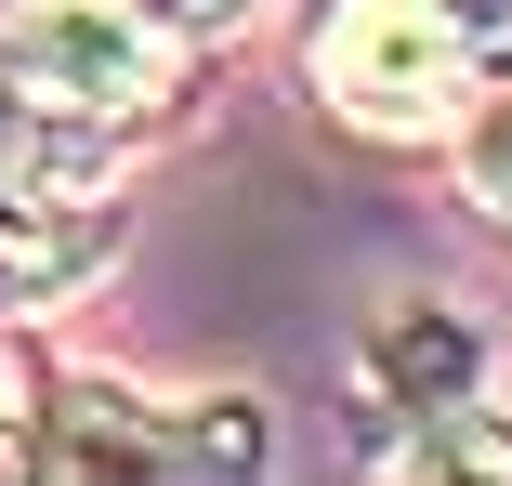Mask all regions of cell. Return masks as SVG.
<instances>
[{"instance_id":"6da1fadb","label":"cell","mask_w":512,"mask_h":486,"mask_svg":"<svg viewBox=\"0 0 512 486\" xmlns=\"http://www.w3.org/2000/svg\"><path fill=\"white\" fill-rule=\"evenodd\" d=\"M316 92L355 132H460L486 66H473V40L434 14V0H342L316 27Z\"/></svg>"},{"instance_id":"7a4b0ae2","label":"cell","mask_w":512,"mask_h":486,"mask_svg":"<svg viewBox=\"0 0 512 486\" xmlns=\"http://www.w3.org/2000/svg\"><path fill=\"white\" fill-rule=\"evenodd\" d=\"M0 53H14L53 106L79 119H145L171 79V27H145L132 0H14L0 14Z\"/></svg>"},{"instance_id":"3957f363","label":"cell","mask_w":512,"mask_h":486,"mask_svg":"<svg viewBox=\"0 0 512 486\" xmlns=\"http://www.w3.org/2000/svg\"><path fill=\"white\" fill-rule=\"evenodd\" d=\"M0 198H66V211L106 198V119L53 106L14 53H0Z\"/></svg>"},{"instance_id":"277c9868","label":"cell","mask_w":512,"mask_h":486,"mask_svg":"<svg viewBox=\"0 0 512 486\" xmlns=\"http://www.w3.org/2000/svg\"><path fill=\"white\" fill-rule=\"evenodd\" d=\"M368 381L394 395V421H434V408H473L486 342H473V316H447V303H394V316L368 329Z\"/></svg>"},{"instance_id":"5b68a950","label":"cell","mask_w":512,"mask_h":486,"mask_svg":"<svg viewBox=\"0 0 512 486\" xmlns=\"http://www.w3.org/2000/svg\"><path fill=\"white\" fill-rule=\"evenodd\" d=\"M92 250H106V224L66 211V198H0V316L53 303L66 276H92Z\"/></svg>"},{"instance_id":"8992f818","label":"cell","mask_w":512,"mask_h":486,"mask_svg":"<svg viewBox=\"0 0 512 486\" xmlns=\"http://www.w3.org/2000/svg\"><path fill=\"white\" fill-rule=\"evenodd\" d=\"M381 473H486V486H512V434L473 421V408H434V421H407L381 447Z\"/></svg>"},{"instance_id":"52a82bcc","label":"cell","mask_w":512,"mask_h":486,"mask_svg":"<svg viewBox=\"0 0 512 486\" xmlns=\"http://www.w3.org/2000/svg\"><path fill=\"white\" fill-rule=\"evenodd\" d=\"M473 211L512 224V79H499V106L473 92Z\"/></svg>"},{"instance_id":"ba28073f","label":"cell","mask_w":512,"mask_h":486,"mask_svg":"<svg viewBox=\"0 0 512 486\" xmlns=\"http://www.w3.org/2000/svg\"><path fill=\"white\" fill-rule=\"evenodd\" d=\"M434 14L473 40V66H486V79H512V0H434Z\"/></svg>"},{"instance_id":"9c48e42d","label":"cell","mask_w":512,"mask_h":486,"mask_svg":"<svg viewBox=\"0 0 512 486\" xmlns=\"http://www.w3.org/2000/svg\"><path fill=\"white\" fill-rule=\"evenodd\" d=\"M132 14H145V27H171V40H211V27H237V14H250V0H132Z\"/></svg>"},{"instance_id":"30bf717a","label":"cell","mask_w":512,"mask_h":486,"mask_svg":"<svg viewBox=\"0 0 512 486\" xmlns=\"http://www.w3.org/2000/svg\"><path fill=\"white\" fill-rule=\"evenodd\" d=\"M0 473H27V381L0 368Z\"/></svg>"},{"instance_id":"8fae6325","label":"cell","mask_w":512,"mask_h":486,"mask_svg":"<svg viewBox=\"0 0 512 486\" xmlns=\"http://www.w3.org/2000/svg\"><path fill=\"white\" fill-rule=\"evenodd\" d=\"M0 14H14V0H0Z\"/></svg>"}]
</instances>
